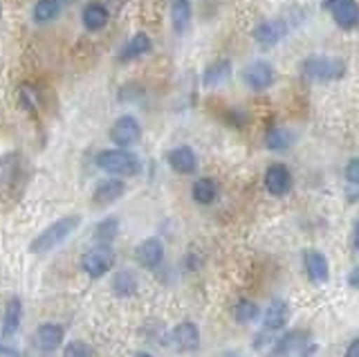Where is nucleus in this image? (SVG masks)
<instances>
[{
  "instance_id": "1",
  "label": "nucleus",
  "mask_w": 359,
  "mask_h": 357,
  "mask_svg": "<svg viewBox=\"0 0 359 357\" xmlns=\"http://www.w3.org/2000/svg\"><path fill=\"white\" fill-rule=\"evenodd\" d=\"M81 225V216L70 214V216H61L59 220H54L52 225L45 227L36 238L29 243V252L32 254H48L56 250L59 245H63L72 234Z\"/></svg>"
},
{
  "instance_id": "2",
  "label": "nucleus",
  "mask_w": 359,
  "mask_h": 357,
  "mask_svg": "<svg viewBox=\"0 0 359 357\" xmlns=\"http://www.w3.org/2000/svg\"><path fill=\"white\" fill-rule=\"evenodd\" d=\"M97 166L108 175L133 177L142 171V160L128 149H106L95 158Z\"/></svg>"
},
{
  "instance_id": "3",
  "label": "nucleus",
  "mask_w": 359,
  "mask_h": 357,
  "mask_svg": "<svg viewBox=\"0 0 359 357\" xmlns=\"http://www.w3.org/2000/svg\"><path fill=\"white\" fill-rule=\"evenodd\" d=\"M346 61L339 57H308L301 63V76L314 83L339 81L346 76Z\"/></svg>"
},
{
  "instance_id": "4",
  "label": "nucleus",
  "mask_w": 359,
  "mask_h": 357,
  "mask_svg": "<svg viewBox=\"0 0 359 357\" xmlns=\"http://www.w3.org/2000/svg\"><path fill=\"white\" fill-rule=\"evenodd\" d=\"M25 162L18 153H9L0 160V196H7L11 203L20 196L25 187Z\"/></svg>"
},
{
  "instance_id": "5",
  "label": "nucleus",
  "mask_w": 359,
  "mask_h": 357,
  "mask_svg": "<svg viewBox=\"0 0 359 357\" xmlns=\"http://www.w3.org/2000/svg\"><path fill=\"white\" fill-rule=\"evenodd\" d=\"M115 261H117L115 250H112L110 245L97 243L95 248H90V250L83 252L81 261H79V263H81L83 274L97 281V278H104L112 270V267H115Z\"/></svg>"
},
{
  "instance_id": "6",
  "label": "nucleus",
  "mask_w": 359,
  "mask_h": 357,
  "mask_svg": "<svg viewBox=\"0 0 359 357\" xmlns=\"http://www.w3.org/2000/svg\"><path fill=\"white\" fill-rule=\"evenodd\" d=\"M241 79L252 93H265L274 86L276 70L269 61L258 59V61H252V63L245 65L243 72H241Z\"/></svg>"
},
{
  "instance_id": "7",
  "label": "nucleus",
  "mask_w": 359,
  "mask_h": 357,
  "mask_svg": "<svg viewBox=\"0 0 359 357\" xmlns=\"http://www.w3.org/2000/svg\"><path fill=\"white\" fill-rule=\"evenodd\" d=\"M108 135L117 149H130L142 140V124L137 121V117L121 115L119 119H115V124L110 126Z\"/></svg>"
},
{
  "instance_id": "8",
  "label": "nucleus",
  "mask_w": 359,
  "mask_h": 357,
  "mask_svg": "<svg viewBox=\"0 0 359 357\" xmlns=\"http://www.w3.org/2000/svg\"><path fill=\"white\" fill-rule=\"evenodd\" d=\"M323 7L328 9L332 20L339 29H357L359 27V3L357 0H323Z\"/></svg>"
},
{
  "instance_id": "9",
  "label": "nucleus",
  "mask_w": 359,
  "mask_h": 357,
  "mask_svg": "<svg viewBox=\"0 0 359 357\" xmlns=\"http://www.w3.org/2000/svg\"><path fill=\"white\" fill-rule=\"evenodd\" d=\"M263 184H265L269 196L285 198L292 191V184H294V180H292V173H290V169L283 162H274V164L267 166V171L263 175Z\"/></svg>"
},
{
  "instance_id": "10",
  "label": "nucleus",
  "mask_w": 359,
  "mask_h": 357,
  "mask_svg": "<svg viewBox=\"0 0 359 357\" xmlns=\"http://www.w3.org/2000/svg\"><path fill=\"white\" fill-rule=\"evenodd\" d=\"M171 342L180 353H198L202 346V335L196 321H180L171 330Z\"/></svg>"
},
{
  "instance_id": "11",
  "label": "nucleus",
  "mask_w": 359,
  "mask_h": 357,
  "mask_svg": "<svg viewBox=\"0 0 359 357\" xmlns=\"http://www.w3.org/2000/svg\"><path fill=\"white\" fill-rule=\"evenodd\" d=\"M303 270H306L308 281L314 285H325L330 281V263L328 256L319 250L303 252Z\"/></svg>"
},
{
  "instance_id": "12",
  "label": "nucleus",
  "mask_w": 359,
  "mask_h": 357,
  "mask_svg": "<svg viewBox=\"0 0 359 357\" xmlns=\"http://www.w3.org/2000/svg\"><path fill=\"white\" fill-rule=\"evenodd\" d=\"M123 194H126V182H123L121 177L108 175L95 184L93 205L95 207H110L112 203H117L119 198H123Z\"/></svg>"
},
{
  "instance_id": "13",
  "label": "nucleus",
  "mask_w": 359,
  "mask_h": 357,
  "mask_svg": "<svg viewBox=\"0 0 359 357\" xmlns=\"http://www.w3.org/2000/svg\"><path fill=\"white\" fill-rule=\"evenodd\" d=\"M290 25L283 18H274V20H263L254 27V41L261 48H274L280 41L287 36Z\"/></svg>"
},
{
  "instance_id": "14",
  "label": "nucleus",
  "mask_w": 359,
  "mask_h": 357,
  "mask_svg": "<svg viewBox=\"0 0 359 357\" xmlns=\"http://www.w3.org/2000/svg\"><path fill=\"white\" fill-rule=\"evenodd\" d=\"M164 243L160 238H144L140 245H137V250H135V259H137V263L144 267V270H157L162 263H164Z\"/></svg>"
},
{
  "instance_id": "15",
  "label": "nucleus",
  "mask_w": 359,
  "mask_h": 357,
  "mask_svg": "<svg viewBox=\"0 0 359 357\" xmlns=\"http://www.w3.org/2000/svg\"><path fill=\"white\" fill-rule=\"evenodd\" d=\"M65 339V328L61 323H54V321H48V323H41L36 328V337H34V344H36V349L45 355H50L54 351H59V346L63 344Z\"/></svg>"
},
{
  "instance_id": "16",
  "label": "nucleus",
  "mask_w": 359,
  "mask_h": 357,
  "mask_svg": "<svg viewBox=\"0 0 359 357\" xmlns=\"http://www.w3.org/2000/svg\"><path fill=\"white\" fill-rule=\"evenodd\" d=\"M263 328L272 330V332H280L290 321V304L285 299H272L267 304V308L263 310Z\"/></svg>"
},
{
  "instance_id": "17",
  "label": "nucleus",
  "mask_w": 359,
  "mask_h": 357,
  "mask_svg": "<svg viewBox=\"0 0 359 357\" xmlns=\"http://www.w3.org/2000/svg\"><path fill=\"white\" fill-rule=\"evenodd\" d=\"M166 162L180 175H194L198 171V155H196L194 149L187 147V144L168 151L166 153Z\"/></svg>"
},
{
  "instance_id": "18",
  "label": "nucleus",
  "mask_w": 359,
  "mask_h": 357,
  "mask_svg": "<svg viewBox=\"0 0 359 357\" xmlns=\"http://www.w3.org/2000/svg\"><path fill=\"white\" fill-rule=\"evenodd\" d=\"M153 50V41L149 34H144V32H137V34H133L126 46L119 50V63H130L135 59H142L144 54H149Z\"/></svg>"
},
{
  "instance_id": "19",
  "label": "nucleus",
  "mask_w": 359,
  "mask_h": 357,
  "mask_svg": "<svg viewBox=\"0 0 359 357\" xmlns=\"http://www.w3.org/2000/svg\"><path fill=\"white\" fill-rule=\"evenodd\" d=\"M110 20V9L106 3H88L81 9V23L88 32H101Z\"/></svg>"
},
{
  "instance_id": "20",
  "label": "nucleus",
  "mask_w": 359,
  "mask_h": 357,
  "mask_svg": "<svg viewBox=\"0 0 359 357\" xmlns=\"http://www.w3.org/2000/svg\"><path fill=\"white\" fill-rule=\"evenodd\" d=\"M74 3V0H36V5L32 9V18L34 23L48 25L54 18H59L61 12L65 9V5Z\"/></svg>"
},
{
  "instance_id": "21",
  "label": "nucleus",
  "mask_w": 359,
  "mask_h": 357,
  "mask_svg": "<svg viewBox=\"0 0 359 357\" xmlns=\"http://www.w3.org/2000/svg\"><path fill=\"white\" fill-rule=\"evenodd\" d=\"M20 321H22V299L20 297H11L7 304H5V315H3V337L9 339L14 337L20 328Z\"/></svg>"
},
{
  "instance_id": "22",
  "label": "nucleus",
  "mask_w": 359,
  "mask_h": 357,
  "mask_svg": "<svg viewBox=\"0 0 359 357\" xmlns=\"http://www.w3.org/2000/svg\"><path fill=\"white\" fill-rule=\"evenodd\" d=\"M220 194L218 189V182L213 180V177H198L191 187V198H194V203L200 205V207H207V205H213L216 203V198Z\"/></svg>"
},
{
  "instance_id": "23",
  "label": "nucleus",
  "mask_w": 359,
  "mask_h": 357,
  "mask_svg": "<svg viewBox=\"0 0 359 357\" xmlns=\"http://www.w3.org/2000/svg\"><path fill=\"white\" fill-rule=\"evenodd\" d=\"M112 292H115V297L119 299H130L137 295V290H140V281H137V276H135V272L130 270H119L112 274Z\"/></svg>"
},
{
  "instance_id": "24",
  "label": "nucleus",
  "mask_w": 359,
  "mask_h": 357,
  "mask_svg": "<svg viewBox=\"0 0 359 357\" xmlns=\"http://www.w3.org/2000/svg\"><path fill=\"white\" fill-rule=\"evenodd\" d=\"M191 18H194V5H191V0H173L171 3V27L175 34H184Z\"/></svg>"
},
{
  "instance_id": "25",
  "label": "nucleus",
  "mask_w": 359,
  "mask_h": 357,
  "mask_svg": "<svg viewBox=\"0 0 359 357\" xmlns=\"http://www.w3.org/2000/svg\"><path fill=\"white\" fill-rule=\"evenodd\" d=\"M229 76H231V61L218 59L211 65H207V70L202 72V83L207 88H216V86H222L224 81H229Z\"/></svg>"
},
{
  "instance_id": "26",
  "label": "nucleus",
  "mask_w": 359,
  "mask_h": 357,
  "mask_svg": "<svg viewBox=\"0 0 359 357\" xmlns=\"http://www.w3.org/2000/svg\"><path fill=\"white\" fill-rule=\"evenodd\" d=\"M292 142H294V135L283 126H272L265 133V147L272 153H285L292 147Z\"/></svg>"
},
{
  "instance_id": "27",
  "label": "nucleus",
  "mask_w": 359,
  "mask_h": 357,
  "mask_svg": "<svg viewBox=\"0 0 359 357\" xmlns=\"http://www.w3.org/2000/svg\"><path fill=\"white\" fill-rule=\"evenodd\" d=\"M119 234V218L117 216H108L104 220L97 222V227L93 231V238L101 245H110L112 241L117 238Z\"/></svg>"
},
{
  "instance_id": "28",
  "label": "nucleus",
  "mask_w": 359,
  "mask_h": 357,
  "mask_svg": "<svg viewBox=\"0 0 359 357\" xmlns=\"http://www.w3.org/2000/svg\"><path fill=\"white\" fill-rule=\"evenodd\" d=\"M18 104H20V108L25 110V113H29V115H36L39 113V108H41V95H39V90L34 86H29V83H22L20 88H18Z\"/></svg>"
},
{
  "instance_id": "29",
  "label": "nucleus",
  "mask_w": 359,
  "mask_h": 357,
  "mask_svg": "<svg viewBox=\"0 0 359 357\" xmlns=\"http://www.w3.org/2000/svg\"><path fill=\"white\" fill-rule=\"evenodd\" d=\"M258 317H261V308H258V304H254L252 299H238V304L233 306L236 323H243V326H247V323L256 321Z\"/></svg>"
},
{
  "instance_id": "30",
  "label": "nucleus",
  "mask_w": 359,
  "mask_h": 357,
  "mask_svg": "<svg viewBox=\"0 0 359 357\" xmlns=\"http://www.w3.org/2000/svg\"><path fill=\"white\" fill-rule=\"evenodd\" d=\"M63 357H95L93 346L81 342V339H72L70 344H65Z\"/></svg>"
},
{
  "instance_id": "31",
  "label": "nucleus",
  "mask_w": 359,
  "mask_h": 357,
  "mask_svg": "<svg viewBox=\"0 0 359 357\" xmlns=\"http://www.w3.org/2000/svg\"><path fill=\"white\" fill-rule=\"evenodd\" d=\"M344 175H346V180L359 187V158H353V160H348L346 164V169H344Z\"/></svg>"
},
{
  "instance_id": "32",
  "label": "nucleus",
  "mask_w": 359,
  "mask_h": 357,
  "mask_svg": "<svg viewBox=\"0 0 359 357\" xmlns=\"http://www.w3.org/2000/svg\"><path fill=\"white\" fill-rule=\"evenodd\" d=\"M348 285H351L353 290H359V263L351 270V274H348Z\"/></svg>"
},
{
  "instance_id": "33",
  "label": "nucleus",
  "mask_w": 359,
  "mask_h": 357,
  "mask_svg": "<svg viewBox=\"0 0 359 357\" xmlns=\"http://www.w3.org/2000/svg\"><path fill=\"white\" fill-rule=\"evenodd\" d=\"M346 357H359V337L351 339V344L346 346Z\"/></svg>"
},
{
  "instance_id": "34",
  "label": "nucleus",
  "mask_w": 359,
  "mask_h": 357,
  "mask_svg": "<svg viewBox=\"0 0 359 357\" xmlns=\"http://www.w3.org/2000/svg\"><path fill=\"white\" fill-rule=\"evenodd\" d=\"M351 243H353V250L359 252V218L355 220V227H353V234H351Z\"/></svg>"
},
{
  "instance_id": "35",
  "label": "nucleus",
  "mask_w": 359,
  "mask_h": 357,
  "mask_svg": "<svg viewBox=\"0 0 359 357\" xmlns=\"http://www.w3.org/2000/svg\"><path fill=\"white\" fill-rule=\"evenodd\" d=\"M0 357H20V353L16 349H11V346L0 344Z\"/></svg>"
},
{
  "instance_id": "36",
  "label": "nucleus",
  "mask_w": 359,
  "mask_h": 357,
  "mask_svg": "<svg viewBox=\"0 0 359 357\" xmlns=\"http://www.w3.org/2000/svg\"><path fill=\"white\" fill-rule=\"evenodd\" d=\"M187 261H189V265H187L189 270H198V267H200V263H198L200 259H198L196 254H189V256H187Z\"/></svg>"
},
{
  "instance_id": "37",
  "label": "nucleus",
  "mask_w": 359,
  "mask_h": 357,
  "mask_svg": "<svg viewBox=\"0 0 359 357\" xmlns=\"http://www.w3.org/2000/svg\"><path fill=\"white\" fill-rule=\"evenodd\" d=\"M220 357H241V355H238V353H233V351H227V353L220 355Z\"/></svg>"
},
{
  "instance_id": "38",
  "label": "nucleus",
  "mask_w": 359,
  "mask_h": 357,
  "mask_svg": "<svg viewBox=\"0 0 359 357\" xmlns=\"http://www.w3.org/2000/svg\"><path fill=\"white\" fill-rule=\"evenodd\" d=\"M133 357H153L151 353H137V355H133Z\"/></svg>"
},
{
  "instance_id": "39",
  "label": "nucleus",
  "mask_w": 359,
  "mask_h": 357,
  "mask_svg": "<svg viewBox=\"0 0 359 357\" xmlns=\"http://www.w3.org/2000/svg\"><path fill=\"white\" fill-rule=\"evenodd\" d=\"M0 16H3V7H0Z\"/></svg>"
}]
</instances>
